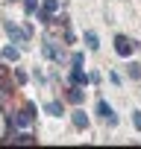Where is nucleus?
I'll list each match as a JSON object with an SVG mask.
<instances>
[{"label": "nucleus", "instance_id": "obj_15", "mask_svg": "<svg viewBox=\"0 0 141 149\" xmlns=\"http://www.w3.org/2000/svg\"><path fill=\"white\" fill-rule=\"evenodd\" d=\"M132 123H135V129H141V111H135V114H132Z\"/></svg>", "mask_w": 141, "mask_h": 149}, {"label": "nucleus", "instance_id": "obj_7", "mask_svg": "<svg viewBox=\"0 0 141 149\" xmlns=\"http://www.w3.org/2000/svg\"><path fill=\"white\" fill-rule=\"evenodd\" d=\"M97 114H100V117H103V120H106V117H109V114H112V105H109V102H103V100H100V102H97Z\"/></svg>", "mask_w": 141, "mask_h": 149}, {"label": "nucleus", "instance_id": "obj_4", "mask_svg": "<svg viewBox=\"0 0 141 149\" xmlns=\"http://www.w3.org/2000/svg\"><path fill=\"white\" fill-rule=\"evenodd\" d=\"M70 82H74V85H80V88L88 82V76H85V73L80 70V64H77V67H70Z\"/></svg>", "mask_w": 141, "mask_h": 149}, {"label": "nucleus", "instance_id": "obj_12", "mask_svg": "<svg viewBox=\"0 0 141 149\" xmlns=\"http://www.w3.org/2000/svg\"><path fill=\"white\" fill-rule=\"evenodd\" d=\"M47 111H50L53 117H62V105H59V102H50V105H47Z\"/></svg>", "mask_w": 141, "mask_h": 149}, {"label": "nucleus", "instance_id": "obj_3", "mask_svg": "<svg viewBox=\"0 0 141 149\" xmlns=\"http://www.w3.org/2000/svg\"><path fill=\"white\" fill-rule=\"evenodd\" d=\"M12 123H15L21 132H30V126H32V114H30V111H27V114H24V111H15V114H12Z\"/></svg>", "mask_w": 141, "mask_h": 149}, {"label": "nucleus", "instance_id": "obj_14", "mask_svg": "<svg viewBox=\"0 0 141 149\" xmlns=\"http://www.w3.org/2000/svg\"><path fill=\"white\" fill-rule=\"evenodd\" d=\"M44 9H47V12H56L59 3H56V0H44Z\"/></svg>", "mask_w": 141, "mask_h": 149}, {"label": "nucleus", "instance_id": "obj_5", "mask_svg": "<svg viewBox=\"0 0 141 149\" xmlns=\"http://www.w3.org/2000/svg\"><path fill=\"white\" fill-rule=\"evenodd\" d=\"M68 100H70V102H74V105H80V102L85 100V94L80 91V85H74V88H70V91H68Z\"/></svg>", "mask_w": 141, "mask_h": 149}, {"label": "nucleus", "instance_id": "obj_6", "mask_svg": "<svg viewBox=\"0 0 141 149\" xmlns=\"http://www.w3.org/2000/svg\"><path fill=\"white\" fill-rule=\"evenodd\" d=\"M74 126H77V129H85V126H88L85 111H74Z\"/></svg>", "mask_w": 141, "mask_h": 149}, {"label": "nucleus", "instance_id": "obj_10", "mask_svg": "<svg viewBox=\"0 0 141 149\" xmlns=\"http://www.w3.org/2000/svg\"><path fill=\"white\" fill-rule=\"evenodd\" d=\"M44 56H47V58H59L56 47H53V44H47V41H44Z\"/></svg>", "mask_w": 141, "mask_h": 149}, {"label": "nucleus", "instance_id": "obj_2", "mask_svg": "<svg viewBox=\"0 0 141 149\" xmlns=\"http://www.w3.org/2000/svg\"><path fill=\"white\" fill-rule=\"evenodd\" d=\"M135 47H138V44H135L132 38H126V35H115V53H118V56H132Z\"/></svg>", "mask_w": 141, "mask_h": 149}, {"label": "nucleus", "instance_id": "obj_8", "mask_svg": "<svg viewBox=\"0 0 141 149\" xmlns=\"http://www.w3.org/2000/svg\"><path fill=\"white\" fill-rule=\"evenodd\" d=\"M85 44H88L91 50H97V47H100V38H97L94 32H85Z\"/></svg>", "mask_w": 141, "mask_h": 149}, {"label": "nucleus", "instance_id": "obj_9", "mask_svg": "<svg viewBox=\"0 0 141 149\" xmlns=\"http://www.w3.org/2000/svg\"><path fill=\"white\" fill-rule=\"evenodd\" d=\"M24 9H27L30 15H35V12H38V0H24Z\"/></svg>", "mask_w": 141, "mask_h": 149}, {"label": "nucleus", "instance_id": "obj_11", "mask_svg": "<svg viewBox=\"0 0 141 149\" xmlns=\"http://www.w3.org/2000/svg\"><path fill=\"white\" fill-rule=\"evenodd\" d=\"M3 58L15 61V58H18V47H6V50H3Z\"/></svg>", "mask_w": 141, "mask_h": 149}, {"label": "nucleus", "instance_id": "obj_1", "mask_svg": "<svg viewBox=\"0 0 141 149\" xmlns=\"http://www.w3.org/2000/svg\"><path fill=\"white\" fill-rule=\"evenodd\" d=\"M3 26H6V32L12 35V41H15V44H21V41H27V38L32 35V29H30V26H24V29H18V26H15L12 21H3Z\"/></svg>", "mask_w": 141, "mask_h": 149}, {"label": "nucleus", "instance_id": "obj_13", "mask_svg": "<svg viewBox=\"0 0 141 149\" xmlns=\"http://www.w3.org/2000/svg\"><path fill=\"white\" fill-rule=\"evenodd\" d=\"M129 76H132V79H141V67H138V64H129Z\"/></svg>", "mask_w": 141, "mask_h": 149}]
</instances>
